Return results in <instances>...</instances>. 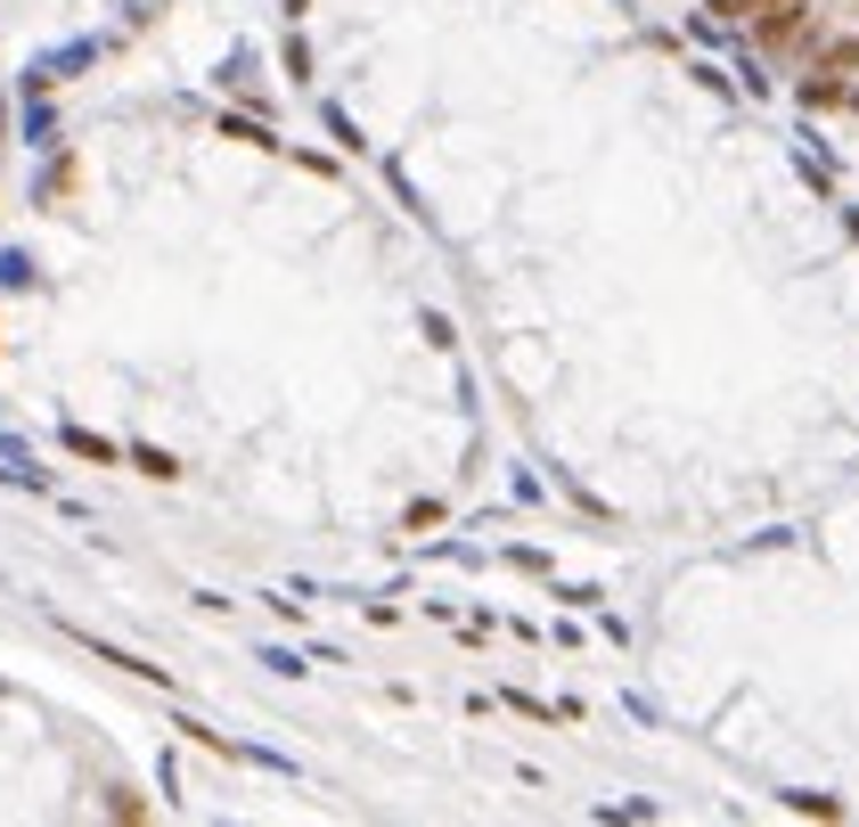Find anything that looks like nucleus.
Segmentation results:
<instances>
[{
    "mask_svg": "<svg viewBox=\"0 0 859 827\" xmlns=\"http://www.w3.org/2000/svg\"><path fill=\"white\" fill-rule=\"evenodd\" d=\"M851 74H859V41H851V33L810 41V58H803V99H810V107H835V99L851 91Z\"/></svg>",
    "mask_w": 859,
    "mask_h": 827,
    "instance_id": "f257e3e1",
    "label": "nucleus"
},
{
    "mask_svg": "<svg viewBox=\"0 0 859 827\" xmlns=\"http://www.w3.org/2000/svg\"><path fill=\"white\" fill-rule=\"evenodd\" d=\"M810 41H819V9H803V0H786V9H769L762 17V50H810Z\"/></svg>",
    "mask_w": 859,
    "mask_h": 827,
    "instance_id": "f03ea898",
    "label": "nucleus"
},
{
    "mask_svg": "<svg viewBox=\"0 0 859 827\" xmlns=\"http://www.w3.org/2000/svg\"><path fill=\"white\" fill-rule=\"evenodd\" d=\"M712 9H721V17H753V25H762V17L786 9V0H712Z\"/></svg>",
    "mask_w": 859,
    "mask_h": 827,
    "instance_id": "7ed1b4c3",
    "label": "nucleus"
}]
</instances>
